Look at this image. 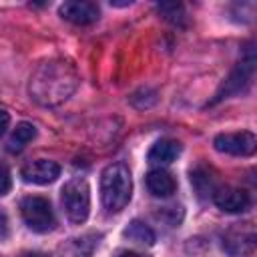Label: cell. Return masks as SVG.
I'll use <instances>...</instances> for the list:
<instances>
[{"label":"cell","mask_w":257,"mask_h":257,"mask_svg":"<svg viewBox=\"0 0 257 257\" xmlns=\"http://www.w3.org/2000/svg\"><path fill=\"white\" fill-rule=\"evenodd\" d=\"M78 86L76 68L64 58H50L38 64L28 82V92L40 106H58L72 96Z\"/></svg>","instance_id":"1"},{"label":"cell","mask_w":257,"mask_h":257,"mask_svg":"<svg viewBox=\"0 0 257 257\" xmlns=\"http://www.w3.org/2000/svg\"><path fill=\"white\" fill-rule=\"evenodd\" d=\"M133 195L131 171L124 163L108 165L100 175V199L108 213L122 211Z\"/></svg>","instance_id":"2"},{"label":"cell","mask_w":257,"mask_h":257,"mask_svg":"<svg viewBox=\"0 0 257 257\" xmlns=\"http://www.w3.org/2000/svg\"><path fill=\"white\" fill-rule=\"evenodd\" d=\"M60 203L70 223H84L90 211V189L82 177H74L64 183L60 191Z\"/></svg>","instance_id":"3"},{"label":"cell","mask_w":257,"mask_h":257,"mask_svg":"<svg viewBox=\"0 0 257 257\" xmlns=\"http://www.w3.org/2000/svg\"><path fill=\"white\" fill-rule=\"evenodd\" d=\"M20 213H22V219L28 225V229H32L34 233H48L56 225V217H54L52 205L44 197L32 195V197L22 199Z\"/></svg>","instance_id":"4"},{"label":"cell","mask_w":257,"mask_h":257,"mask_svg":"<svg viewBox=\"0 0 257 257\" xmlns=\"http://www.w3.org/2000/svg\"><path fill=\"white\" fill-rule=\"evenodd\" d=\"M253 70H255V56H253V52L249 50L247 56L241 58V62H237V66L233 68V72L225 78V82H223L221 88L217 90L213 102H219V100H223V98H229V96H233V94L243 92V90L251 84Z\"/></svg>","instance_id":"5"},{"label":"cell","mask_w":257,"mask_h":257,"mask_svg":"<svg viewBox=\"0 0 257 257\" xmlns=\"http://www.w3.org/2000/svg\"><path fill=\"white\" fill-rule=\"evenodd\" d=\"M215 149L219 153L225 155H233V157H251L257 149V139L253 133L249 131H241V133H223L217 135L213 141Z\"/></svg>","instance_id":"6"},{"label":"cell","mask_w":257,"mask_h":257,"mask_svg":"<svg viewBox=\"0 0 257 257\" xmlns=\"http://www.w3.org/2000/svg\"><path fill=\"white\" fill-rule=\"evenodd\" d=\"M255 227L251 223H243V225H237L233 229H229L223 237V249L233 255V257H243V255H249L253 253L255 249Z\"/></svg>","instance_id":"7"},{"label":"cell","mask_w":257,"mask_h":257,"mask_svg":"<svg viewBox=\"0 0 257 257\" xmlns=\"http://www.w3.org/2000/svg\"><path fill=\"white\" fill-rule=\"evenodd\" d=\"M213 201L225 213H243V211H247L251 207L249 193L245 189L229 187V185L217 187V191L213 193Z\"/></svg>","instance_id":"8"},{"label":"cell","mask_w":257,"mask_h":257,"mask_svg":"<svg viewBox=\"0 0 257 257\" xmlns=\"http://www.w3.org/2000/svg\"><path fill=\"white\" fill-rule=\"evenodd\" d=\"M58 175H60V167H58V163H54L50 159L28 161L20 169L22 181L24 183H32V185H48V183L56 181Z\"/></svg>","instance_id":"9"},{"label":"cell","mask_w":257,"mask_h":257,"mask_svg":"<svg viewBox=\"0 0 257 257\" xmlns=\"http://www.w3.org/2000/svg\"><path fill=\"white\" fill-rule=\"evenodd\" d=\"M58 12H60V16L64 20H68L72 24H78V26L92 24L100 16V8L94 2H86V0H70V2H64Z\"/></svg>","instance_id":"10"},{"label":"cell","mask_w":257,"mask_h":257,"mask_svg":"<svg viewBox=\"0 0 257 257\" xmlns=\"http://www.w3.org/2000/svg\"><path fill=\"white\" fill-rule=\"evenodd\" d=\"M145 183H147L149 193H151L153 197H159V199L171 197V195L175 193V189H177L175 179H173L171 173H167L165 169H153V171H149Z\"/></svg>","instance_id":"11"},{"label":"cell","mask_w":257,"mask_h":257,"mask_svg":"<svg viewBox=\"0 0 257 257\" xmlns=\"http://www.w3.org/2000/svg\"><path fill=\"white\" fill-rule=\"evenodd\" d=\"M179 155H181V143H179V141L161 139V141H157V143L151 147L147 159H149L151 165L165 167V165H171Z\"/></svg>","instance_id":"12"},{"label":"cell","mask_w":257,"mask_h":257,"mask_svg":"<svg viewBox=\"0 0 257 257\" xmlns=\"http://www.w3.org/2000/svg\"><path fill=\"white\" fill-rule=\"evenodd\" d=\"M124 237L128 239V241H133V243H139V245H147V247H151L153 243H155V231L147 225V223H143V221H139V219H135V221H131L128 223V227L124 229Z\"/></svg>","instance_id":"13"},{"label":"cell","mask_w":257,"mask_h":257,"mask_svg":"<svg viewBox=\"0 0 257 257\" xmlns=\"http://www.w3.org/2000/svg\"><path fill=\"white\" fill-rule=\"evenodd\" d=\"M191 183H193V187L197 189V193L201 197H205V195H211L213 197V193L219 187L217 181H215V177H211V171L205 169V167H197L195 171H191Z\"/></svg>","instance_id":"14"},{"label":"cell","mask_w":257,"mask_h":257,"mask_svg":"<svg viewBox=\"0 0 257 257\" xmlns=\"http://www.w3.org/2000/svg\"><path fill=\"white\" fill-rule=\"evenodd\" d=\"M34 137H36V126L32 122H20L8 141V151H12V153L22 151Z\"/></svg>","instance_id":"15"},{"label":"cell","mask_w":257,"mask_h":257,"mask_svg":"<svg viewBox=\"0 0 257 257\" xmlns=\"http://www.w3.org/2000/svg\"><path fill=\"white\" fill-rule=\"evenodd\" d=\"M157 10L165 20H169L173 24H185L187 14H185L183 4H179V2H163V4L157 6Z\"/></svg>","instance_id":"16"},{"label":"cell","mask_w":257,"mask_h":257,"mask_svg":"<svg viewBox=\"0 0 257 257\" xmlns=\"http://www.w3.org/2000/svg\"><path fill=\"white\" fill-rule=\"evenodd\" d=\"M88 237L82 239H72V243H68L66 247H62V257H88L92 251V241L86 243Z\"/></svg>","instance_id":"17"},{"label":"cell","mask_w":257,"mask_h":257,"mask_svg":"<svg viewBox=\"0 0 257 257\" xmlns=\"http://www.w3.org/2000/svg\"><path fill=\"white\" fill-rule=\"evenodd\" d=\"M10 187H12L10 173H8V169L0 167V197H2V195H6V193L10 191Z\"/></svg>","instance_id":"18"},{"label":"cell","mask_w":257,"mask_h":257,"mask_svg":"<svg viewBox=\"0 0 257 257\" xmlns=\"http://www.w3.org/2000/svg\"><path fill=\"white\" fill-rule=\"evenodd\" d=\"M6 237H8V217L0 209V239H6Z\"/></svg>","instance_id":"19"},{"label":"cell","mask_w":257,"mask_h":257,"mask_svg":"<svg viewBox=\"0 0 257 257\" xmlns=\"http://www.w3.org/2000/svg\"><path fill=\"white\" fill-rule=\"evenodd\" d=\"M8 124H10V116H8V112H6V110H0V137L6 133Z\"/></svg>","instance_id":"20"},{"label":"cell","mask_w":257,"mask_h":257,"mask_svg":"<svg viewBox=\"0 0 257 257\" xmlns=\"http://www.w3.org/2000/svg\"><path fill=\"white\" fill-rule=\"evenodd\" d=\"M118 257H149V255H145V253H137V251H122Z\"/></svg>","instance_id":"21"},{"label":"cell","mask_w":257,"mask_h":257,"mask_svg":"<svg viewBox=\"0 0 257 257\" xmlns=\"http://www.w3.org/2000/svg\"><path fill=\"white\" fill-rule=\"evenodd\" d=\"M24 257H50V255H44V253H28Z\"/></svg>","instance_id":"22"},{"label":"cell","mask_w":257,"mask_h":257,"mask_svg":"<svg viewBox=\"0 0 257 257\" xmlns=\"http://www.w3.org/2000/svg\"><path fill=\"white\" fill-rule=\"evenodd\" d=\"M0 257H2V255H0Z\"/></svg>","instance_id":"23"}]
</instances>
